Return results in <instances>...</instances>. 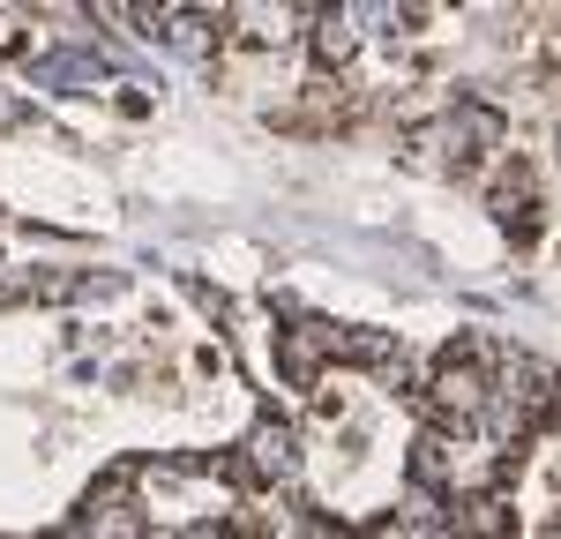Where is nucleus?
Segmentation results:
<instances>
[{
  "mask_svg": "<svg viewBox=\"0 0 561 539\" xmlns=\"http://www.w3.org/2000/svg\"><path fill=\"white\" fill-rule=\"evenodd\" d=\"M404 480V412L367 375H330L307 404V488L345 517H375Z\"/></svg>",
  "mask_w": 561,
  "mask_h": 539,
  "instance_id": "nucleus-1",
  "label": "nucleus"
},
{
  "mask_svg": "<svg viewBox=\"0 0 561 539\" xmlns=\"http://www.w3.org/2000/svg\"><path fill=\"white\" fill-rule=\"evenodd\" d=\"M517 539H561V443H547L531 457V472H524Z\"/></svg>",
  "mask_w": 561,
  "mask_h": 539,
  "instance_id": "nucleus-2",
  "label": "nucleus"
}]
</instances>
